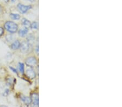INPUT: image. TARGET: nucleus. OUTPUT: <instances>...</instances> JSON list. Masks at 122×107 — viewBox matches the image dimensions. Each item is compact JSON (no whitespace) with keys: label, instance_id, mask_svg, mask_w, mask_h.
I'll return each instance as SVG.
<instances>
[{"label":"nucleus","instance_id":"obj_1","mask_svg":"<svg viewBox=\"0 0 122 107\" xmlns=\"http://www.w3.org/2000/svg\"><path fill=\"white\" fill-rule=\"evenodd\" d=\"M5 28L10 33H15L17 31L18 26L12 21H8L5 24Z\"/></svg>","mask_w":122,"mask_h":107},{"label":"nucleus","instance_id":"obj_2","mask_svg":"<svg viewBox=\"0 0 122 107\" xmlns=\"http://www.w3.org/2000/svg\"><path fill=\"white\" fill-rule=\"evenodd\" d=\"M31 107H39V95L36 93H33L31 95Z\"/></svg>","mask_w":122,"mask_h":107},{"label":"nucleus","instance_id":"obj_3","mask_svg":"<svg viewBox=\"0 0 122 107\" xmlns=\"http://www.w3.org/2000/svg\"><path fill=\"white\" fill-rule=\"evenodd\" d=\"M30 44L28 42H23L21 44L20 47L21 49V51L22 52H24V53L28 52L29 49H30Z\"/></svg>","mask_w":122,"mask_h":107},{"label":"nucleus","instance_id":"obj_4","mask_svg":"<svg viewBox=\"0 0 122 107\" xmlns=\"http://www.w3.org/2000/svg\"><path fill=\"white\" fill-rule=\"evenodd\" d=\"M25 63L27 64V65L29 66V67H34V66L36 65L37 60L34 57H28L25 60Z\"/></svg>","mask_w":122,"mask_h":107},{"label":"nucleus","instance_id":"obj_5","mask_svg":"<svg viewBox=\"0 0 122 107\" xmlns=\"http://www.w3.org/2000/svg\"><path fill=\"white\" fill-rule=\"evenodd\" d=\"M17 8L21 13L25 14L27 13L29 9H30L31 7L30 5H25L22 4H19L17 5Z\"/></svg>","mask_w":122,"mask_h":107},{"label":"nucleus","instance_id":"obj_6","mask_svg":"<svg viewBox=\"0 0 122 107\" xmlns=\"http://www.w3.org/2000/svg\"><path fill=\"white\" fill-rule=\"evenodd\" d=\"M26 75L30 79H34L35 76H36V74H35L34 70L31 68L27 69Z\"/></svg>","mask_w":122,"mask_h":107},{"label":"nucleus","instance_id":"obj_7","mask_svg":"<svg viewBox=\"0 0 122 107\" xmlns=\"http://www.w3.org/2000/svg\"><path fill=\"white\" fill-rule=\"evenodd\" d=\"M20 98L21 100L23 101V102L25 104H26L27 106H29V104H31V98L30 97L25 96V95H21Z\"/></svg>","mask_w":122,"mask_h":107},{"label":"nucleus","instance_id":"obj_8","mask_svg":"<svg viewBox=\"0 0 122 107\" xmlns=\"http://www.w3.org/2000/svg\"><path fill=\"white\" fill-rule=\"evenodd\" d=\"M20 46H21L20 42L18 40H16L12 44H11V48L12 49L16 50L20 47Z\"/></svg>","mask_w":122,"mask_h":107},{"label":"nucleus","instance_id":"obj_9","mask_svg":"<svg viewBox=\"0 0 122 107\" xmlns=\"http://www.w3.org/2000/svg\"><path fill=\"white\" fill-rule=\"evenodd\" d=\"M28 32V28H25L22 29H21L19 32V35L21 37H24L27 34V33Z\"/></svg>","mask_w":122,"mask_h":107},{"label":"nucleus","instance_id":"obj_10","mask_svg":"<svg viewBox=\"0 0 122 107\" xmlns=\"http://www.w3.org/2000/svg\"><path fill=\"white\" fill-rule=\"evenodd\" d=\"M22 23H23V26L25 27V28H29V27H30L31 23L30 22V21H29L28 19H22Z\"/></svg>","mask_w":122,"mask_h":107},{"label":"nucleus","instance_id":"obj_11","mask_svg":"<svg viewBox=\"0 0 122 107\" xmlns=\"http://www.w3.org/2000/svg\"><path fill=\"white\" fill-rule=\"evenodd\" d=\"M10 17L13 19H14V20H18V19H20V15L17 14L13 13L10 14Z\"/></svg>","mask_w":122,"mask_h":107},{"label":"nucleus","instance_id":"obj_12","mask_svg":"<svg viewBox=\"0 0 122 107\" xmlns=\"http://www.w3.org/2000/svg\"><path fill=\"white\" fill-rule=\"evenodd\" d=\"M30 27L32 29H38L39 28V24L38 22H34L32 23H31L30 25Z\"/></svg>","mask_w":122,"mask_h":107},{"label":"nucleus","instance_id":"obj_13","mask_svg":"<svg viewBox=\"0 0 122 107\" xmlns=\"http://www.w3.org/2000/svg\"><path fill=\"white\" fill-rule=\"evenodd\" d=\"M19 70L21 73L23 74L25 71V66L22 63H19Z\"/></svg>","mask_w":122,"mask_h":107},{"label":"nucleus","instance_id":"obj_14","mask_svg":"<svg viewBox=\"0 0 122 107\" xmlns=\"http://www.w3.org/2000/svg\"><path fill=\"white\" fill-rule=\"evenodd\" d=\"M4 33V30L2 28L0 27V36H1Z\"/></svg>","mask_w":122,"mask_h":107},{"label":"nucleus","instance_id":"obj_15","mask_svg":"<svg viewBox=\"0 0 122 107\" xmlns=\"http://www.w3.org/2000/svg\"><path fill=\"white\" fill-rule=\"evenodd\" d=\"M10 69H11V70H13V71H14V72H15V73H17L16 70V69H14V68H11V67H10Z\"/></svg>","mask_w":122,"mask_h":107},{"label":"nucleus","instance_id":"obj_16","mask_svg":"<svg viewBox=\"0 0 122 107\" xmlns=\"http://www.w3.org/2000/svg\"><path fill=\"white\" fill-rule=\"evenodd\" d=\"M27 1H29L31 2H34L35 0H27Z\"/></svg>","mask_w":122,"mask_h":107},{"label":"nucleus","instance_id":"obj_17","mask_svg":"<svg viewBox=\"0 0 122 107\" xmlns=\"http://www.w3.org/2000/svg\"><path fill=\"white\" fill-rule=\"evenodd\" d=\"M0 107H8L6 106H0Z\"/></svg>","mask_w":122,"mask_h":107},{"label":"nucleus","instance_id":"obj_18","mask_svg":"<svg viewBox=\"0 0 122 107\" xmlns=\"http://www.w3.org/2000/svg\"><path fill=\"white\" fill-rule=\"evenodd\" d=\"M5 1H6L7 2H8V1H9V0H5Z\"/></svg>","mask_w":122,"mask_h":107}]
</instances>
